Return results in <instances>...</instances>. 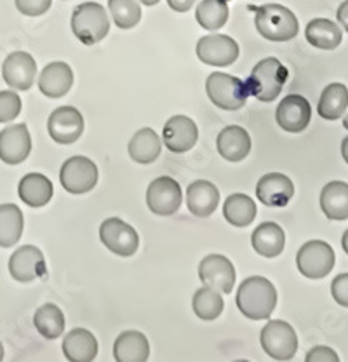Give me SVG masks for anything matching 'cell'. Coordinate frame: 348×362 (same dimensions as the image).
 <instances>
[{
    "instance_id": "obj_39",
    "label": "cell",
    "mask_w": 348,
    "mask_h": 362,
    "mask_svg": "<svg viewBox=\"0 0 348 362\" xmlns=\"http://www.w3.org/2000/svg\"><path fill=\"white\" fill-rule=\"evenodd\" d=\"M331 294L336 303L348 308V274H340L332 279Z\"/></svg>"
},
{
    "instance_id": "obj_23",
    "label": "cell",
    "mask_w": 348,
    "mask_h": 362,
    "mask_svg": "<svg viewBox=\"0 0 348 362\" xmlns=\"http://www.w3.org/2000/svg\"><path fill=\"white\" fill-rule=\"evenodd\" d=\"M62 349L70 362H91L98 356V339L84 327H75L63 338Z\"/></svg>"
},
{
    "instance_id": "obj_40",
    "label": "cell",
    "mask_w": 348,
    "mask_h": 362,
    "mask_svg": "<svg viewBox=\"0 0 348 362\" xmlns=\"http://www.w3.org/2000/svg\"><path fill=\"white\" fill-rule=\"evenodd\" d=\"M305 361L306 362H338L340 357L338 354H336L332 349H329V346L319 345L306 354Z\"/></svg>"
},
{
    "instance_id": "obj_20",
    "label": "cell",
    "mask_w": 348,
    "mask_h": 362,
    "mask_svg": "<svg viewBox=\"0 0 348 362\" xmlns=\"http://www.w3.org/2000/svg\"><path fill=\"white\" fill-rule=\"evenodd\" d=\"M74 86V71L65 62H52L40 71L39 89L51 100L63 98Z\"/></svg>"
},
{
    "instance_id": "obj_21",
    "label": "cell",
    "mask_w": 348,
    "mask_h": 362,
    "mask_svg": "<svg viewBox=\"0 0 348 362\" xmlns=\"http://www.w3.org/2000/svg\"><path fill=\"white\" fill-rule=\"evenodd\" d=\"M218 153L228 162H240L251 152V136L240 126H226L216 139Z\"/></svg>"
},
{
    "instance_id": "obj_31",
    "label": "cell",
    "mask_w": 348,
    "mask_h": 362,
    "mask_svg": "<svg viewBox=\"0 0 348 362\" xmlns=\"http://www.w3.org/2000/svg\"><path fill=\"white\" fill-rule=\"evenodd\" d=\"M348 108V89L345 84L332 82L320 94L317 112L326 120H338Z\"/></svg>"
},
{
    "instance_id": "obj_22",
    "label": "cell",
    "mask_w": 348,
    "mask_h": 362,
    "mask_svg": "<svg viewBox=\"0 0 348 362\" xmlns=\"http://www.w3.org/2000/svg\"><path fill=\"white\" fill-rule=\"evenodd\" d=\"M219 190L216 185L206 180H197L187 188V207L194 216L207 218L216 211Z\"/></svg>"
},
{
    "instance_id": "obj_43",
    "label": "cell",
    "mask_w": 348,
    "mask_h": 362,
    "mask_svg": "<svg viewBox=\"0 0 348 362\" xmlns=\"http://www.w3.org/2000/svg\"><path fill=\"white\" fill-rule=\"evenodd\" d=\"M342 156H343V160L348 164V136L342 141Z\"/></svg>"
},
{
    "instance_id": "obj_13",
    "label": "cell",
    "mask_w": 348,
    "mask_h": 362,
    "mask_svg": "<svg viewBox=\"0 0 348 362\" xmlns=\"http://www.w3.org/2000/svg\"><path fill=\"white\" fill-rule=\"evenodd\" d=\"M47 131L59 145H71L84 133V117L74 107H59L49 115Z\"/></svg>"
},
{
    "instance_id": "obj_33",
    "label": "cell",
    "mask_w": 348,
    "mask_h": 362,
    "mask_svg": "<svg viewBox=\"0 0 348 362\" xmlns=\"http://www.w3.org/2000/svg\"><path fill=\"white\" fill-rule=\"evenodd\" d=\"M33 324L44 338L56 339L65 331V315L62 308L56 307L54 303H45L35 310Z\"/></svg>"
},
{
    "instance_id": "obj_18",
    "label": "cell",
    "mask_w": 348,
    "mask_h": 362,
    "mask_svg": "<svg viewBox=\"0 0 348 362\" xmlns=\"http://www.w3.org/2000/svg\"><path fill=\"white\" fill-rule=\"evenodd\" d=\"M199 139L197 124L187 115H174L166 122L162 131V141L169 152L185 153L195 146Z\"/></svg>"
},
{
    "instance_id": "obj_38",
    "label": "cell",
    "mask_w": 348,
    "mask_h": 362,
    "mask_svg": "<svg viewBox=\"0 0 348 362\" xmlns=\"http://www.w3.org/2000/svg\"><path fill=\"white\" fill-rule=\"evenodd\" d=\"M16 9L25 16H42L52 6V0H14Z\"/></svg>"
},
{
    "instance_id": "obj_47",
    "label": "cell",
    "mask_w": 348,
    "mask_h": 362,
    "mask_svg": "<svg viewBox=\"0 0 348 362\" xmlns=\"http://www.w3.org/2000/svg\"><path fill=\"white\" fill-rule=\"evenodd\" d=\"M343 126H345V129L348 131V115L345 117V120H343Z\"/></svg>"
},
{
    "instance_id": "obj_41",
    "label": "cell",
    "mask_w": 348,
    "mask_h": 362,
    "mask_svg": "<svg viewBox=\"0 0 348 362\" xmlns=\"http://www.w3.org/2000/svg\"><path fill=\"white\" fill-rule=\"evenodd\" d=\"M169 7L176 13H187L192 9V6L195 4V0H168Z\"/></svg>"
},
{
    "instance_id": "obj_25",
    "label": "cell",
    "mask_w": 348,
    "mask_h": 362,
    "mask_svg": "<svg viewBox=\"0 0 348 362\" xmlns=\"http://www.w3.org/2000/svg\"><path fill=\"white\" fill-rule=\"evenodd\" d=\"M113 357L119 362H145L150 357L149 339L139 331H124L113 343Z\"/></svg>"
},
{
    "instance_id": "obj_9",
    "label": "cell",
    "mask_w": 348,
    "mask_h": 362,
    "mask_svg": "<svg viewBox=\"0 0 348 362\" xmlns=\"http://www.w3.org/2000/svg\"><path fill=\"white\" fill-rule=\"evenodd\" d=\"M100 239L108 251L127 258L139 247L138 232L120 218H108L100 226Z\"/></svg>"
},
{
    "instance_id": "obj_46",
    "label": "cell",
    "mask_w": 348,
    "mask_h": 362,
    "mask_svg": "<svg viewBox=\"0 0 348 362\" xmlns=\"http://www.w3.org/2000/svg\"><path fill=\"white\" fill-rule=\"evenodd\" d=\"M4 359V346H2V343H0V361Z\"/></svg>"
},
{
    "instance_id": "obj_14",
    "label": "cell",
    "mask_w": 348,
    "mask_h": 362,
    "mask_svg": "<svg viewBox=\"0 0 348 362\" xmlns=\"http://www.w3.org/2000/svg\"><path fill=\"white\" fill-rule=\"evenodd\" d=\"M275 120L287 133H301L312 120V107L301 94H287L275 110Z\"/></svg>"
},
{
    "instance_id": "obj_2",
    "label": "cell",
    "mask_w": 348,
    "mask_h": 362,
    "mask_svg": "<svg viewBox=\"0 0 348 362\" xmlns=\"http://www.w3.org/2000/svg\"><path fill=\"white\" fill-rule=\"evenodd\" d=\"M255 25L263 39L272 42H287L293 40L300 32V23L291 9L281 4H265L258 7Z\"/></svg>"
},
{
    "instance_id": "obj_3",
    "label": "cell",
    "mask_w": 348,
    "mask_h": 362,
    "mask_svg": "<svg viewBox=\"0 0 348 362\" xmlns=\"http://www.w3.org/2000/svg\"><path fill=\"white\" fill-rule=\"evenodd\" d=\"M287 75V68L277 58H265L253 68L251 75L245 81V89L258 101L272 103L282 93Z\"/></svg>"
},
{
    "instance_id": "obj_10",
    "label": "cell",
    "mask_w": 348,
    "mask_h": 362,
    "mask_svg": "<svg viewBox=\"0 0 348 362\" xmlns=\"http://www.w3.org/2000/svg\"><path fill=\"white\" fill-rule=\"evenodd\" d=\"M199 279L206 288L221 294H230L236 286V269L226 256L209 255L200 262Z\"/></svg>"
},
{
    "instance_id": "obj_37",
    "label": "cell",
    "mask_w": 348,
    "mask_h": 362,
    "mask_svg": "<svg viewBox=\"0 0 348 362\" xmlns=\"http://www.w3.org/2000/svg\"><path fill=\"white\" fill-rule=\"evenodd\" d=\"M21 98L14 90H0V124H7L21 113Z\"/></svg>"
},
{
    "instance_id": "obj_4",
    "label": "cell",
    "mask_w": 348,
    "mask_h": 362,
    "mask_svg": "<svg viewBox=\"0 0 348 362\" xmlns=\"http://www.w3.org/2000/svg\"><path fill=\"white\" fill-rule=\"evenodd\" d=\"M71 32L84 45H94L105 39L110 32L108 14L98 2H84L71 14Z\"/></svg>"
},
{
    "instance_id": "obj_32",
    "label": "cell",
    "mask_w": 348,
    "mask_h": 362,
    "mask_svg": "<svg viewBox=\"0 0 348 362\" xmlns=\"http://www.w3.org/2000/svg\"><path fill=\"white\" fill-rule=\"evenodd\" d=\"M223 216L230 225L244 228L255 221L256 204L249 195L233 194L223 204Z\"/></svg>"
},
{
    "instance_id": "obj_24",
    "label": "cell",
    "mask_w": 348,
    "mask_h": 362,
    "mask_svg": "<svg viewBox=\"0 0 348 362\" xmlns=\"http://www.w3.org/2000/svg\"><path fill=\"white\" fill-rule=\"evenodd\" d=\"M54 188H52L51 180L47 176L40 175V173H30V175L23 176L20 185H18V195L26 206L33 207H44L45 204L52 199Z\"/></svg>"
},
{
    "instance_id": "obj_11",
    "label": "cell",
    "mask_w": 348,
    "mask_h": 362,
    "mask_svg": "<svg viewBox=\"0 0 348 362\" xmlns=\"http://www.w3.org/2000/svg\"><path fill=\"white\" fill-rule=\"evenodd\" d=\"M239 44L228 35H206L197 42V58L209 66H230L239 58Z\"/></svg>"
},
{
    "instance_id": "obj_35",
    "label": "cell",
    "mask_w": 348,
    "mask_h": 362,
    "mask_svg": "<svg viewBox=\"0 0 348 362\" xmlns=\"http://www.w3.org/2000/svg\"><path fill=\"white\" fill-rule=\"evenodd\" d=\"M192 307H194L195 315L202 320H216L221 315L223 307V298L221 293L214 291L211 288H200L197 289L192 300Z\"/></svg>"
},
{
    "instance_id": "obj_8",
    "label": "cell",
    "mask_w": 348,
    "mask_h": 362,
    "mask_svg": "<svg viewBox=\"0 0 348 362\" xmlns=\"http://www.w3.org/2000/svg\"><path fill=\"white\" fill-rule=\"evenodd\" d=\"M59 181L68 194L82 195L93 190L98 183V168L91 158L75 156L63 162Z\"/></svg>"
},
{
    "instance_id": "obj_12",
    "label": "cell",
    "mask_w": 348,
    "mask_h": 362,
    "mask_svg": "<svg viewBox=\"0 0 348 362\" xmlns=\"http://www.w3.org/2000/svg\"><path fill=\"white\" fill-rule=\"evenodd\" d=\"M181 187L169 176L155 178L146 188V206L158 216H171L181 206Z\"/></svg>"
},
{
    "instance_id": "obj_36",
    "label": "cell",
    "mask_w": 348,
    "mask_h": 362,
    "mask_svg": "<svg viewBox=\"0 0 348 362\" xmlns=\"http://www.w3.org/2000/svg\"><path fill=\"white\" fill-rule=\"evenodd\" d=\"M108 9L119 28L131 30L141 20V7L136 0H108Z\"/></svg>"
},
{
    "instance_id": "obj_44",
    "label": "cell",
    "mask_w": 348,
    "mask_h": 362,
    "mask_svg": "<svg viewBox=\"0 0 348 362\" xmlns=\"http://www.w3.org/2000/svg\"><path fill=\"white\" fill-rule=\"evenodd\" d=\"M342 246H343V251H345L348 255V230L345 233H343V237H342Z\"/></svg>"
},
{
    "instance_id": "obj_1",
    "label": "cell",
    "mask_w": 348,
    "mask_h": 362,
    "mask_svg": "<svg viewBox=\"0 0 348 362\" xmlns=\"http://www.w3.org/2000/svg\"><path fill=\"white\" fill-rule=\"evenodd\" d=\"M236 301L240 314L248 319H268L277 307V289L268 279L253 275L239 286Z\"/></svg>"
},
{
    "instance_id": "obj_42",
    "label": "cell",
    "mask_w": 348,
    "mask_h": 362,
    "mask_svg": "<svg viewBox=\"0 0 348 362\" xmlns=\"http://www.w3.org/2000/svg\"><path fill=\"white\" fill-rule=\"evenodd\" d=\"M336 18H338L340 25H342V28H345L348 32V0L342 4V6L338 7V13H336Z\"/></svg>"
},
{
    "instance_id": "obj_15",
    "label": "cell",
    "mask_w": 348,
    "mask_h": 362,
    "mask_svg": "<svg viewBox=\"0 0 348 362\" xmlns=\"http://www.w3.org/2000/svg\"><path fill=\"white\" fill-rule=\"evenodd\" d=\"M37 62L25 51L11 52L2 65V77L9 88L16 90H28L35 84Z\"/></svg>"
},
{
    "instance_id": "obj_45",
    "label": "cell",
    "mask_w": 348,
    "mask_h": 362,
    "mask_svg": "<svg viewBox=\"0 0 348 362\" xmlns=\"http://www.w3.org/2000/svg\"><path fill=\"white\" fill-rule=\"evenodd\" d=\"M139 2H143L145 6H155V4H158L161 0H139Z\"/></svg>"
},
{
    "instance_id": "obj_30",
    "label": "cell",
    "mask_w": 348,
    "mask_h": 362,
    "mask_svg": "<svg viewBox=\"0 0 348 362\" xmlns=\"http://www.w3.org/2000/svg\"><path fill=\"white\" fill-rule=\"evenodd\" d=\"M25 228V218L16 204L0 206V247H13L20 243Z\"/></svg>"
},
{
    "instance_id": "obj_27",
    "label": "cell",
    "mask_w": 348,
    "mask_h": 362,
    "mask_svg": "<svg viewBox=\"0 0 348 362\" xmlns=\"http://www.w3.org/2000/svg\"><path fill=\"white\" fill-rule=\"evenodd\" d=\"M251 244L255 251L265 258H277L286 246V233L274 221H265L253 232Z\"/></svg>"
},
{
    "instance_id": "obj_5",
    "label": "cell",
    "mask_w": 348,
    "mask_h": 362,
    "mask_svg": "<svg viewBox=\"0 0 348 362\" xmlns=\"http://www.w3.org/2000/svg\"><path fill=\"white\" fill-rule=\"evenodd\" d=\"M206 93L211 103L226 112L240 110L249 96L245 82L223 71H214L207 77Z\"/></svg>"
},
{
    "instance_id": "obj_29",
    "label": "cell",
    "mask_w": 348,
    "mask_h": 362,
    "mask_svg": "<svg viewBox=\"0 0 348 362\" xmlns=\"http://www.w3.org/2000/svg\"><path fill=\"white\" fill-rule=\"evenodd\" d=\"M129 157L138 164H152L162 152V141L152 127H143L129 139Z\"/></svg>"
},
{
    "instance_id": "obj_16",
    "label": "cell",
    "mask_w": 348,
    "mask_h": 362,
    "mask_svg": "<svg viewBox=\"0 0 348 362\" xmlns=\"http://www.w3.org/2000/svg\"><path fill=\"white\" fill-rule=\"evenodd\" d=\"M9 274L18 282H32L45 274V258L39 247H18L9 258Z\"/></svg>"
},
{
    "instance_id": "obj_17",
    "label": "cell",
    "mask_w": 348,
    "mask_h": 362,
    "mask_svg": "<svg viewBox=\"0 0 348 362\" xmlns=\"http://www.w3.org/2000/svg\"><path fill=\"white\" fill-rule=\"evenodd\" d=\"M32 152V136L26 124L9 126L0 133V160L18 165L28 158Z\"/></svg>"
},
{
    "instance_id": "obj_7",
    "label": "cell",
    "mask_w": 348,
    "mask_h": 362,
    "mask_svg": "<svg viewBox=\"0 0 348 362\" xmlns=\"http://www.w3.org/2000/svg\"><path fill=\"white\" fill-rule=\"evenodd\" d=\"M296 267L306 279H324L335 267V251L324 240H310L298 251Z\"/></svg>"
},
{
    "instance_id": "obj_34",
    "label": "cell",
    "mask_w": 348,
    "mask_h": 362,
    "mask_svg": "<svg viewBox=\"0 0 348 362\" xmlns=\"http://www.w3.org/2000/svg\"><path fill=\"white\" fill-rule=\"evenodd\" d=\"M195 18L202 28L216 32L228 21V4L226 0H202L197 7Z\"/></svg>"
},
{
    "instance_id": "obj_19",
    "label": "cell",
    "mask_w": 348,
    "mask_h": 362,
    "mask_svg": "<svg viewBox=\"0 0 348 362\" xmlns=\"http://www.w3.org/2000/svg\"><path fill=\"white\" fill-rule=\"evenodd\" d=\"M258 201L268 207H286L294 195V185L282 173H268L256 185Z\"/></svg>"
},
{
    "instance_id": "obj_28",
    "label": "cell",
    "mask_w": 348,
    "mask_h": 362,
    "mask_svg": "<svg viewBox=\"0 0 348 362\" xmlns=\"http://www.w3.org/2000/svg\"><path fill=\"white\" fill-rule=\"evenodd\" d=\"M305 37L313 47L323 49V51H332L343 42L342 28L326 18H317L310 21L305 28Z\"/></svg>"
},
{
    "instance_id": "obj_26",
    "label": "cell",
    "mask_w": 348,
    "mask_h": 362,
    "mask_svg": "<svg viewBox=\"0 0 348 362\" xmlns=\"http://www.w3.org/2000/svg\"><path fill=\"white\" fill-rule=\"evenodd\" d=\"M320 209L327 220H348V183L345 181H329L320 192Z\"/></svg>"
},
{
    "instance_id": "obj_6",
    "label": "cell",
    "mask_w": 348,
    "mask_h": 362,
    "mask_svg": "<svg viewBox=\"0 0 348 362\" xmlns=\"http://www.w3.org/2000/svg\"><path fill=\"white\" fill-rule=\"evenodd\" d=\"M261 349L275 361H291L298 352L296 331L286 320H270L261 329Z\"/></svg>"
}]
</instances>
